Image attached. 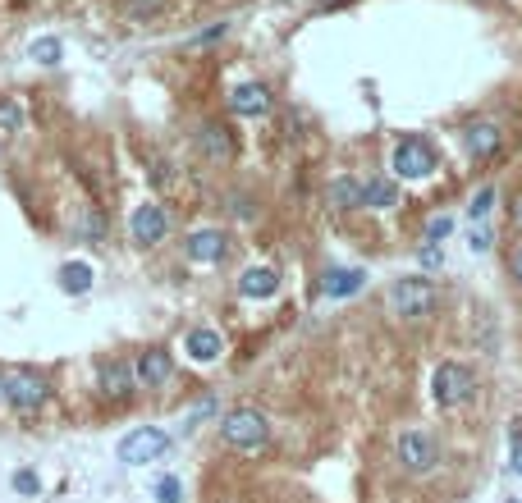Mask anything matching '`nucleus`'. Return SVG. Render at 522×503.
<instances>
[{
  "instance_id": "f257e3e1",
  "label": "nucleus",
  "mask_w": 522,
  "mask_h": 503,
  "mask_svg": "<svg viewBox=\"0 0 522 503\" xmlns=\"http://www.w3.org/2000/svg\"><path fill=\"white\" fill-rule=\"evenodd\" d=\"M220 435H225L229 449L252 453L271 439V421L261 417L257 407H234V412H225V421H220Z\"/></svg>"
},
{
  "instance_id": "f03ea898",
  "label": "nucleus",
  "mask_w": 522,
  "mask_h": 503,
  "mask_svg": "<svg viewBox=\"0 0 522 503\" xmlns=\"http://www.w3.org/2000/svg\"><path fill=\"white\" fill-rule=\"evenodd\" d=\"M0 394H5V403H10L19 417H33L46 403V380L33 371H10V375H0Z\"/></svg>"
},
{
  "instance_id": "7ed1b4c3",
  "label": "nucleus",
  "mask_w": 522,
  "mask_h": 503,
  "mask_svg": "<svg viewBox=\"0 0 522 503\" xmlns=\"http://www.w3.org/2000/svg\"><path fill=\"white\" fill-rule=\"evenodd\" d=\"M431 389H435V403L440 407H458L477 394V375H472L463 362H440L431 375Z\"/></svg>"
},
{
  "instance_id": "20e7f679",
  "label": "nucleus",
  "mask_w": 522,
  "mask_h": 503,
  "mask_svg": "<svg viewBox=\"0 0 522 503\" xmlns=\"http://www.w3.org/2000/svg\"><path fill=\"white\" fill-rule=\"evenodd\" d=\"M385 302H390L394 316H403V321H413V316H422V311H431L435 293H431V279H394L390 293H385Z\"/></svg>"
},
{
  "instance_id": "39448f33",
  "label": "nucleus",
  "mask_w": 522,
  "mask_h": 503,
  "mask_svg": "<svg viewBox=\"0 0 522 503\" xmlns=\"http://www.w3.org/2000/svg\"><path fill=\"white\" fill-rule=\"evenodd\" d=\"M399 462L413 476H422V471H435V462H440V449H435V435L431 430H403L399 435Z\"/></svg>"
},
{
  "instance_id": "423d86ee",
  "label": "nucleus",
  "mask_w": 522,
  "mask_h": 503,
  "mask_svg": "<svg viewBox=\"0 0 522 503\" xmlns=\"http://www.w3.org/2000/svg\"><path fill=\"white\" fill-rule=\"evenodd\" d=\"M161 453H165V430H156V426L129 430L120 444V462H129V467H147V462H156Z\"/></svg>"
},
{
  "instance_id": "0eeeda50",
  "label": "nucleus",
  "mask_w": 522,
  "mask_h": 503,
  "mask_svg": "<svg viewBox=\"0 0 522 503\" xmlns=\"http://www.w3.org/2000/svg\"><path fill=\"white\" fill-rule=\"evenodd\" d=\"M431 170H435V156L426 142L403 138L399 147H394V174H399V179H426Z\"/></svg>"
},
{
  "instance_id": "6e6552de",
  "label": "nucleus",
  "mask_w": 522,
  "mask_h": 503,
  "mask_svg": "<svg viewBox=\"0 0 522 503\" xmlns=\"http://www.w3.org/2000/svg\"><path fill=\"white\" fill-rule=\"evenodd\" d=\"M129 229H133V243L152 247V243H161V238H165L170 220H165V211H161V206H152V202H147V206H138V211H133Z\"/></svg>"
},
{
  "instance_id": "1a4fd4ad",
  "label": "nucleus",
  "mask_w": 522,
  "mask_h": 503,
  "mask_svg": "<svg viewBox=\"0 0 522 503\" xmlns=\"http://www.w3.org/2000/svg\"><path fill=\"white\" fill-rule=\"evenodd\" d=\"M229 110L239 119H257L271 110V92H266V83H239L234 92H229Z\"/></svg>"
},
{
  "instance_id": "9d476101",
  "label": "nucleus",
  "mask_w": 522,
  "mask_h": 503,
  "mask_svg": "<svg viewBox=\"0 0 522 503\" xmlns=\"http://www.w3.org/2000/svg\"><path fill=\"white\" fill-rule=\"evenodd\" d=\"M463 147H468V156H477V161L495 156V147H500V124H495V119L468 124V129H463Z\"/></svg>"
},
{
  "instance_id": "9b49d317",
  "label": "nucleus",
  "mask_w": 522,
  "mask_h": 503,
  "mask_svg": "<svg viewBox=\"0 0 522 503\" xmlns=\"http://www.w3.org/2000/svg\"><path fill=\"white\" fill-rule=\"evenodd\" d=\"M188 357H193L197 366H207V362H220V353H225V339H220V330H211V325H202V330L188 334Z\"/></svg>"
},
{
  "instance_id": "f8f14e48",
  "label": "nucleus",
  "mask_w": 522,
  "mask_h": 503,
  "mask_svg": "<svg viewBox=\"0 0 522 503\" xmlns=\"http://www.w3.org/2000/svg\"><path fill=\"white\" fill-rule=\"evenodd\" d=\"M170 371H174V362H170V353H161V348L142 353L138 366H133V375H138V380H142L147 389H161L165 380H170Z\"/></svg>"
},
{
  "instance_id": "ddd939ff",
  "label": "nucleus",
  "mask_w": 522,
  "mask_h": 503,
  "mask_svg": "<svg viewBox=\"0 0 522 503\" xmlns=\"http://www.w3.org/2000/svg\"><path fill=\"white\" fill-rule=\"evenodd\" d=\"M188 257L202 261V266L220 261L225 257V234H220V229H197V234H188Z\"/></svg>"
},
{
  "instance_id": "4468645a",
  "label": "nucleus",
  "mask_w": 522,
  "mask_h": 503,
  "mask_svg": "<svg viewBox=\"0 0 522 503\" xmlns=\"http://www.w3.org/2000/svg\"><path fill=\"white\" fill-rule=\"evenodd\" d=\"M275 289H280V275H275L271 266H252V270H243V279H239V293L243 298H275Z\"/></svg>"
},
{
  "instance_id": "2eb2a0df",
  "label": "nucleus",
  "mask_w": 522,
  "mask_h": 503,
  "mask_svg": "<svg viewBox=\"0 0 522 503\" xmlns=\"http://www.w3.org/2000/svg\"><path fill=\"white\" fill-rule=\"evenodd\" d=\"M197 147L207 151L211 161H229L234 156V138L225 133V124H202L197 129Z\"/></svg>"
},
{
  "instance_id": "dca6fc26",
  "label": "nucleus",
  "mask_w": 522,
  "mask_h": 503,
  "mask_svg": "<svg viewBox=\"0 0 522 503\" xmlns=\"http://www.w3.org/2000/svg\"><path fill=\"white\" fill-rule=\"evenodd\" d=\"M133 385H138V375H133L129 362H106L101 366V389H106L110 398H124Z\"/></svg>"
},
{
  "instance_id": "f3484780",
  "label": "nucleus",
  "mask_w": 522,
  "mask_h": 503,
  "mask_svg": "<svg viewBox=\"0 0 522 503\" xmlns=\"http://www.w3.org/2000/svg\"><path fill=\"white\" fill-rule=\"evenodd\" d=\"M394 202H399V188H394L390 179H367L362 183V206H371V211H390Z\"/></svg>"
},
{
  "instance_id": "a211bd4d",
  "label": "nucleus",
  "mask_w": 522,
  "mask_h": 503,
  "mask_svg": "<svg viewBox=\"0 0 522 503\" xmlns=\"http://www.w3.org/2000/svg\"><path fill=\"white\" fill-rule=\"evenodd\" d=\"M362 284H367V270H330L321 289H326L330 298H348V293H358Z\"/></svg>"
},
{
  "instance_id": "6ab92c4d",
  "label": "nucleus",
  "mask_w": 522,
  "mask_h": 503,
  "mask_svg": "<svg viewBox=\"0 0 522 503\" xmlns=\"http://www.w3.org/2000/svg\"><path fill=\"white\" fill-rule=\"evenodd\" d=\"M60 289L65 293H87L92 289V266H87V261H65V266H60Z\"/></svg>"
},
{
  "instance_id": "aec40b11",
  "label": "nucleus",
  "mask_w": 522,
  "mask_h": 503,
  "mask_svg": "<svg viewBox=\"0 0 522 503\" xmlns=\"http://www.w3.org/2000/svg\"><path fill=\"white\" fill-rule=\"evenodd\" d=\"M330 202L335 206H362V183L358 179H335L330 183Z\"/></svg>"
},
{
  "instance_id": "412c9836",
  "label": "nucleus",
  "mask_w": 522,
  "mask_h": 503,
  "mask_svg": "<svg viewBox=\"0 0 522 503\" xmlns=\"http://www.w3.org/2000/svg\"><path fill=\"white\" fill-rule=\"evenodd\" d=\"M60 51H65V46L55 42V37H37L33 51H28V55H33L37 65H60Z\"/></svg>"
},
{
  "instance_id": "4be33fe9",
  "label": "nucleus",
  "mask_w": 522,
  "mask_h": 503,
  "mask_svg": "<svg viewBox=\"0 0 522 503\" xmlns=\"http://www.w3.org/2000/svg\"><path fill=\"white\" fill-rule=\"evenodd\" d=\"M161 10H165V0H124V14H129V19H138V23L156 19Z\"/></svg>"
},
{
  "instance_id": "5701e85b",
  "label": "nucleus",
  "mask_w": 522,
  "mask_h": 503,
  "mask_svg": "<svg viewBox=\"0 0 522 503\" xmlns=\"http://www.w3.org/2000/svg\"><path fill=\"white\" fill-rule=\"evenodd\" d=\"M156 503H184V485H179V476H161V481H156Z\"/></svg>"
},
{
  "instance_id": "b1692460",
  "label": "nucleus",
  "mask_w": 522,
  "mask_h": 503,
  "mask_svg": "<svg viewBox=\"0 0 522 503\" xmlns=\"http://www.w3.org/2000/svg\"><path fill=\"white\" fill-rule=\"evenodd\" d=\"M490 206H495V188H481V193L472 197L468 215H472V220H477V225H481V220H486V215H490Z\"/></svg>"
},
{
  "instance_id": "393cba45",
  "label": "nucleus",
  "mask_w": 522,
  "mask_h": 503,
  "mask_svg": "<svg viewBox=\"0 0 522 503\" xmlns=\"http://www.w3.org/2000/svg\"><path fill=\"white\" fill-rule=\"evenodd\" d=\"M19 124H23V110L19 106H14V101H0V129H19Z\"/></svg>"
},
{
  "instance_id": "a878e982",
  "label": "nucleus",
  "mask_w": 522,
  "mask_h": 503,
  "mask_svg": "<svg viewBox=\"0 0 522 503\" xmlns=\"http://www.w3.org/2000/svg\"><path fill=\"white\" fill-rule=\"evenodd\" d=\"M449 229H454V220H449V215H435L431 225H426V243H440Z\"/></svg>"
},
{
  "instance_id": "bb28decb",
  "label": "nucleus",
  "mask_w": 522,
  "mask_h": 503,
  "mask_svg": "<svg viewBox=\"0 0 522 503\" xmlns=\"http://www.w3.org/2000/svg\"><path fill=\"white\" fill-rule=\"evenodd\" d=\"M14 490H19V494H37V490H42L37 471H14Z\"/></svg>"
},
{
  "instance_id": "cd10ccee",
  "label": "nucleus",
  "mask_w": 522,
  "mask_h": 503,
  "mask_svg": "<svg viewBox=\"0 0 522 503\" xmlns=\"http://www.w3.org/2000/svg\"><path fill=\"white\" fill-rule=\"evenodd\" d=\"M472 247H477V252H486V247H490V229H472Z\"/></svg>"
},
{
  "instance_id": "c85d7f7f",
  "label": "nucleus",
  "mask_w": 522,
  "mask_h": 503,
  "mask_svg": "<svg viewBox=\"0 0 522 503\" xmlns=\"http://www.w3.org/2000/svg\"><path fill=\"white\" fill-rule=\"evenodd\" d=\"M509 270H513V279H518V284H522V247H518V252H513V257H509Z\"/></svg>"
},
{
  "instance_id": "c756f323",
  "label": "nucleus",
  "mask_w": 522,
  "mask_h": 503,
  "mask_svg": "<svg viewBox=\"0 0 522 503\" xmlns=\"http://www.w3.org/2000/svg\"><path fill=\"white\" fill-rule=\"evenodd\" d=\"M513 225H518V229H522V193H518V197H513Z\"/></svg>"
},
{
  "instance_id": "7c9ffc66",
  "label": "nucleus",
  "mask_w": 522,
  "mask_h": 503,
  "mask_svg": "<svg viewBox=\"0 0 522 503\" xmlns=\"http://www.w3.org/2000/svg\"><path fill=\"white\" fill-rule=\"evenodd\" d=\"M513 471H518V476H522V439H518V444H513Z\"/></svg>"
},
{
  "instance_id": "2f4dec72",
  "label": "nucleus",
  "mask_w": 522,
  "mask_h": 503,
  "mask_svg": "<svg viewBox=\"0 0 522 503\" xmlns=\"http://www.w3.org/2000/svg\"><path fill=\"white\" fill-rule=\"evenodd\" d=\"M316 10H335V5H344V0H312Z\"/></svg>"
}]
</instances>
